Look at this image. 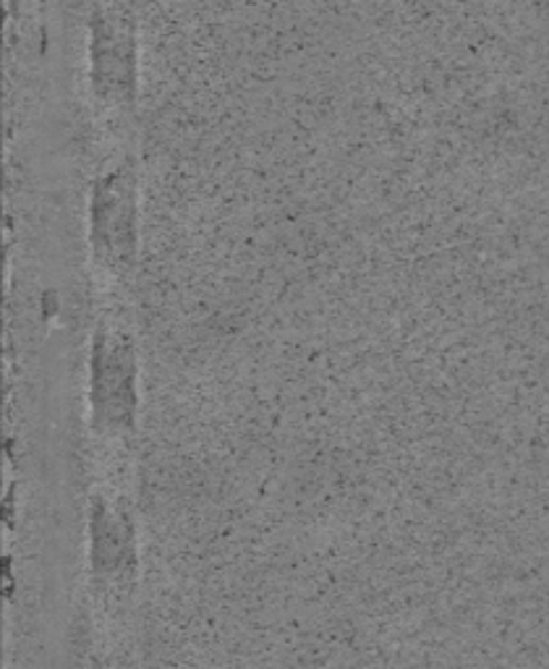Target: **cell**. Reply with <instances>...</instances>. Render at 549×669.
Masks as SVG:
<instances>
[{
  "label": "cell",
  "mask_w": 549,
  "mask_h": 669,
  "mask_svg": "<svg viewBox=\"0 0 549 669\" xmlns=\"http://www.w3.org/2000/svg\"><path fill=\"white\" fill-rule=\"evenodd\" d=\"M92 575L108 586L131 581L134 573V529L124 505L113 497L95 495L89 512Z\"/></svg>",
  "instance_id": "cell-2"
},
{
  "label": "cell",
  "mask_w": 549,
  "mask_h": 669,
  "mask_svg": "<svg viewBox=\"0 0 549 669\" xmlns=\"http://www.w3.org/2000/svg\"><path fill=\"white\" fill-rule=\"evenodd\" d=\"M92 424L110 437L134 432L137 416V353L131 334L118 327H99L89 355Z\"/></svg>",
  "instance_id": "cell-1"
}]
</instances>
